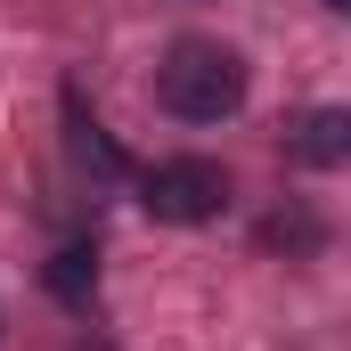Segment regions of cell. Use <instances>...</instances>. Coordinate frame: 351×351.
<instances>
[{
  "instance_id": "6da1fadb",
  "label": "cell",
  "mask_w": 351,
  "mask_h": 351,
  "mask_svg": "<svg viewBox=\"0 0 351 351\" xmlns=\"http://www.w3.org/2000/svg\"><path fill=\"white\" fill-rule=\"evenodd\" d=\"M156 98L180 123H221L245 106V58L229 41H204V33H180L172 49L156 58Z\"/></svg>"
},
{
  "instance_id": "3957f363",
  "label": "cell",
  "mask_w": 351,
  "mask_h": 351,
  "mask_svg": "<svg viewBox=\"0 0 351 351\" xmlns=\"http://www.w3.org/2000/svg\"><path fill=\"white\" fill-rule=\"evenodd\" d=\"M286 156H294V164H311V172H335V164L351 156V114H343V106H311V114L294 123Z\"/></svg>"
},
{
  "instance_id": "7a4b0ae2",
  "label": "cell",
  "mask_w": 351,
  "mask_h": 351,
  "mask_svg": "<svg viewBox=\"0 0 351 351\" xmlns=\"http://www.w3.org/2000/svg\"><path fill=\"white\" fill-rule=\"evenodd\" d=\"M139 204H147L156 221H172V229L221 221V204H229V172L204 164V156H172V164H156V172L139 180Z\"/></svg>"
},
{
  "instance_id": "8992f818",
  "label": "cell",
  "mask_w": 351,
  "mask_h": 351,
  "mask_svg": "<svg viewBox=\"0 0 351 351\" xmlns=\"http://www.w3.org/2000/svg\"><path fill=\"white\" fill-rule=\"evenodd\" d=\"M327 8H351V0H327Z\"/></svg>"
},
{
  "instance_id": "5b68a950",
  "label": "cell",
  "mask_w": 351,
  "mask_h": 351,
  "mask_svg": "<svg viewBox=\"0 0 351 351\" xmlns=\"http://www.w3.org/2000/svg\"><path fill=\"white\" fill-rule=\"evenodd\" d=\"M90 286H98V254H90V245H66V254L49 262V294H58V302H90Z\"/></svg>"
},
{
  "instance_id": "277c9868",
  "label": "cell",
  "mask_w": 351,
  "mask_h": 351,
  "mask_svg": "<svg viewBox=\"0 0 351 351\" xmlns=\"http://www.w3.org/2000/svg\"><path fill=\"white\" fill-rule=\"evenodd\" d=\"M66 131H74V156H82V164H90L98 180H114V172H123V156H114V139H106V131L90 123V114L74 106V98H66Z\"/></svg>"
}]
</instances>
